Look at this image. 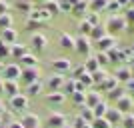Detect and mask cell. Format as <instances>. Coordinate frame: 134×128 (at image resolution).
I'll return each instance as SVG.
<instances>
[{
	"label": "cell",
	"mask_w": 134,
	"mask_h": 128,
	"mask_svg": "<svg viewBox=\"0 0 134 128\" xmlns=\"http://www.w3.org/2000/svg\"><path fill=\"white\" fill-rule=\"evenodd\" d=\"M114 108H118L122 114H126V112H132V108H134V98H132V96H128V94L120 96V98L116 100V106H114Z\"/></svg>",
	"instance_id": "obj_8"
},
{
	"label": "cell",
	"mask_w": 134,
	"mask_h": 128,
	"mask_svg": "<svg viewBox=\"0 0 134 128\" xmlns=\"http://www.w3.org/2000/svg\"><path fill=\"white\" fill-rule=\"evenodd\" d=\"M18 64L20 66H38V58H36V54H30V52H26V54L22 56V58H18Z\"/></svg>",
	"instance_id": "obj_22"
},
{
	"label": "cell",
	"mask_w": 134,
	"mask_h": 128,
	"mask_svg": "<svg viewBox=\"0 0 134 128\" xmlns=\"http://www.w3.org/2000/svg\"><path fill=\"white\" fill-rule=\"evenodd\" d=\"M32 2H38V4H44V2H48V0H32Z\"/></svg>",
	"instance_id": "obj_55"
},
{
	"label": "cell",
	"mask_w": 134,
	"mask_h": 128,
	"mask_svg": "<svg viewBox=\"0 0 134 128\" xmlns=\"http://www.w3.org/2000/svg\"><path fill=\"white\" fill-rule=\"evenodd\" d=\"M92 110H94V116H104V114H106V110H108V102H106V100L98 102Z\"/></svg>",
	"instance_id": "obj_38"
},
{
	"label": "cell",
	"mask_w": 134,
	"mask_h": 128,
	"mask_svg": "<svg viewBox=\"0 0 134 128\" xmlns=\"http://www.w3.org/2000/svg\"><path fill=\"white\" fill-rule=\"evenodd\" d=\"M0 128H8V126H6V124H0Z\"/></svg>",
	"instance_id": "obj_57"
},
{
	"label": "cell",
	"mask_w": 134,
	"mask_h": 128,
	"mask_svg": "<svg viewBox=\"0 0 134 128\" xmlns=\"http://www.w3.org/2000/svg\"><path fill=\"white\" fill-rule=\"evenodd\" d=\"M20 122H22V126H24V128H40V118L36 116V114H32V112L24 114Z\"/></svg>",
	"instance_id": "obj_16"
},
{
	"label": "cell",
	"mask_w": 134,
	"mask_h": 128,
	"mask_svg": "<svg viewBox=\"0 0 134 128\" xmlns=\"http://www.w3.org/2000/svg\"><path fill=\"white\" fill-rule=\"evenodd\" d=\"M0 94H4V80L0 78Z\"/></svg>",
	"instance_id": "obj_52"
},
{
	"label": "cell",
	"mask_w": 134,
	"mask_h": 128,
	"mask_svg": "<svg viewBox=\"0 0 134 128\" xmlns=\"http://www.w3.org/2000/svg\"><path fill=\"white\" fill-rule=\"evenodd\" d=\"M78 90V82H76V78H66L64 80V86H62V92L66 96H70L72 92H76Z\"/></svg>",
	"instance_id": "obj_24"
},
{
	"label": "cell",
	"mask_w": 134,
	"mask_h": 128,
	"mask_svg": "<svg viewBox=\"0 0 134 128\" xmlns=\"http://www.w3.org/2000/svg\"><path fill=\"white\" fill-rule=\"evenodd\" d=\"M88 12H90L88 0H78V2L72 6V14H74V16H86Z\"/></svg>",
	"instance_id": "obj_18"
},
{
	"label": "cell",
	"mask_w": 134,
	"mask_h": 128,
	"mask_svg": "<svg viewBox=\"0 0 134 128\" xmlns=\"http://www.w3.org/2000/svg\"><path fill=\"white\" fill-rule=\"evenodd\" d=\"M130 6H134V0H130Z\"/></svg>",
	"instance_id": "obj_59"
},
{
	"label": "cell",
	"mask_w": 134,
	"mask_h": 128,
	"mask_svg": "<svg viewBox=\"0 0 134 128\" xmlns=\"http://www.w3.org/2000/svg\"><path fill=\"white\" fill-rule=\"evenodd\" d=\"M50 68L56 74H66L72 70V62H70V58H54L50 62Z\"/></svg>",
	"instance_id": "obj_4"
},
{
	"label": "cell",
	"mask_w": 134,
	"mask_h": 128,
	"mask_svg": "<svg viewBox=\"0 0 134 128\" xmlns=\"http://www.w3.org/2000/svg\"><path fill=\"white\" fill-rule=\"evenodd\" d=\"M84 20L88 24H92V26H98V24H100V16H98L96 12H88V14L84 16Z\"/></svg>",
	"instance_id": "obj_41"
},
{
	"label": "cell",
	"mask_w": 134,
	"mask_h": 128,
	"mask_svg": "<svg viewBox=\"0 0 134 128\" xmlns=\"http://www.w3.org/2000/svg\"><path fill=\"white\" fill-rule=\"evenodd\" d=\"M12 22H14V18L10 16V12H8V14H2V16H0V30L12 28Z\"/></svg>",
	"instance_id": "obj_39"
},
{
	"label": "cell",
	"mask_w": 134,
	"mask_h": 128,
	"mask_svg": "<svg viewBox=\"0 0 134 128\" xmlns=\"http://www.w3.org/2000/svg\"><path fill=\"white\" fill-rule=\"evenodd\" d=\"M122 128H134V114L132 112H126V114H124L122 116Z\"/></svg>",
	"instance_id": "obj_40"
},
{
	"label": "cell",
	"mask_w": 134,
	"mask_h": 128,
	"mask_svg": "<svg viewBox=\"0 0 134 128\" xmlns=\"http://www.w3.org/2000/svg\"><path fill=\"white\" fill-rule=\"evenodd\" d=\"M4 110H6V108H4V104H2V100H0V114H2Z\"/></svg>",
	"instance_id": "obj_54"
},
{
	"label": "cell",
	"mask_w": 134,
	"mask_h": 128,
	"mask_svg": "<svg viewBox=\"0 0 134 128\" xmlns=\"http://www.w3.org/2000/svg\"><path fill=\"white\" fill-rule=\"evenodd\" d=\"M18 38V32L14 30V28H4V30H0V40L4 42V44H14Z\"/></svg>",
	"instance_id": "obj_14"
},
{
	"label": "cell",
	"mask_w": 134,
	"mask_h": 128,
	"mask_svg": "<svg viewBox=\"0 0 134 128\" xmlns=\"http://www.w3.org/2000/svg\"><path fill=\"white\" fill-rule=\"evenodd\" d=\"M94 44H96V48H98L100 52H108L110 48H114V46H116V38H114L112 34H106L104 38H100L98 42H94Z\"/></svg>",
	"instance_id": "obj_12"
},
{
	"label": "cell",
	"mask_w": 134,
	"mask_h": 128,
	"mask_svg": "<svg viewBox=\"0 0 134 128\" xmlns=\"http://www.w3.org/2000/svg\"><path fill=\"white\" fill-rule=\"evenodd\" d=\"M8 12H10V2L0 0V16H2V14H8Z\"/></svg>",
	"instance_id": "obj_48"
},
{
	"label": "cell",
	"mask_w": 134,
	"mask_h": 128,
	"mask_svg": "<svg viewBox=\"0 0 134 128\" xmlns=\"http://www.w3.org/2000/svg\"><path fill=\"white\" fill-rule=\"evenodd\" d=\"M10 106H12V110H14V112H24L28 108V96H24V94L12 96V98H10Z\"/></svg>",
	"instance_id": "obj_9"
},
{
	"label": "cell",
	"mask_w": 134,
	"mask_h": 128,
	"mask_svg": "<svg viewBox=\"0 0 134 128\" xmlns=\"http://www.w3.org/2000/svg\"><path fill=\"white\" fill-rule=\"evenodd\" d=\"M92 28H94V26H92V24H88L86 20H82V22H80V32H82V34H86V36H88V34L92 32Z\"/></svg>",
	"instance_id": "obj_46"
},
{
	"label": "cell",
	"mask_w": 134,
	"mask_h": 128,
	"mask_svg": "<svg viewBox=\"0 0 134 128\" xmlns=\"http://www.w3.org/2000/svg\"><path fill=\"white\" fill-rule=\"evenodd\" d=\"M118 4H120V8H128L130 6V0H116Z\"/></svg>",
	"instance_id": "obj_51"
},
{
	"label": "cell",
	"mask_w": 134,
	"mask_h": 128,
	"mask_svg": "<svg viewBox=\"0 0 134 128\" xmlns=\"http://www.w3.org/2000/svg\"><path fill=\"white\" fill-rule=\"evenodd\" d=\"M130 48H132V52H134V44H132V46H130Z\"/></svg>",
	"instance_id": "obj_60"
},
{
	"label": "cell",
	"mask_w": 134,
	"mask_h": 128,
	"mask_svg": "<svg viewBox=\"0 0 134 128\" xmlns=\"http://www.w3.org/2000/svg\"><path fill=\"white\" fill-rule=\"evenodd\" d=\"M84 68H86V72H96V70H98V68H100V64H98V60H96L94 56H88V58H86V62H84Z\"/></svg>",
	"instance_id": "obj_30"
},
{
	"label": "cell",
	"mask_w": 134,
	"mask_h": 128,
	"mask_svg": "<svg viewBox=\"0 0 134 128\" xmlns=\"http://www.w3.org/2000/svg\"><path fill=\"white\" fill-rule=\"evenodd\" d=\"M124 94H126V90H124V86H122V84H118L116 88L108 90V98H110V100H114V102H116L118 98H120V96H124Z\"/></svg>",
	"instance_id": "obj_31"
},
{
	"label": "cell",
	"mask_w": 134,
	"mask_h": 128,
	"mask_svg": "<svg viewBox=\"0 0 134 128\" xmlns=\"http://www.w3.org/2000/svg\"><path fill=\"white\" fill-rule=\"evenodd\" d=\"M90 124H92V128H112V124L108 122L104 116H96Z\"/></svg>",
	"instance_id": "obj_35"
},
{
	"label": "cell",
	"mask_w": 134,
	"mask_h": 128,
	"mask_svg": "<svg viewBox=\"0 0 134 128\" xmlns=\"http://www.w3.org/2000/svg\"><path fill=\"white\" fill-rule=\"evenodd\" d=\"M64 124H66V116L62 112H52L48 116V120H46V126L48 128H62Z\"/></svg>",
	"instance_id": "obj_11"
},
{
	"label": "cell",
	"mask_w": 134,
	"mask_h": 128,
	"mask_svg": "<svg viewBox=\"0 0 134 128\" xmlns=\"http://www.w3.org/2000/svg\"><path fill=\"white\" fill-rule=\"evenodd\" d=\"M30 46H32L36 52H44L46 46H48V38H46L42 32H34L30 36Z\"/></svg>",
	"instance_id": "obj_6"
},
{
	"label": "cell",
	"mask_w": 134,
	"mask_h": 128,
	"mask_svg": "<svg viewBox=\"0 0 134 128\" xmlns=\"http://www.w3.org/2000/svg\"><path fill=\"white\" fill-rule=\"evenodd\" d=\"M78 116L80 118H82V120H84V122H92V120H94V110H92V108H88V106H84V108H82V110H80V114H78Z\"/></svg>",
	"instance_id": "obj_32"
},
{
	"label": "cell",
	"mask_w": 134,
	"mask_h": 128,
	"mask_svg": "<svg viewBox=\"0 0 134 128\" xmlns=\"http://www.w3.org/2000/svg\"><path fill=\"white\" fill-rule=\"evenodd\" d=\"M98 102H102V94L98 92V90H92V92H86V104L88 108H94Z\"/></svg>",
	"instance_id": "obj_19"
},
{
	"label": "cell",
	"mask_w": 134,
	"mask_h": 128,
	"mask_svg": "<svg viewBox=\"0 0 134 128\" xmlns=\"http://www.w3.org/2000/svg\"><path fill=\"white\" fill-rule=\"evenodd\" d=\"M22 74V66L20 64H4L0 70V78L2 80H20Z\"/></svg>",
	"instance_id": "obj_3"
},
{
	"label": "cell",
	"mask_w": 134,
	"mask_h": 128,
	"mask_svg": "<svg viewBox=\"0 0 134 128\" xmlns=\"http://www.w3.org/2000/svg\"><path fill=\"white\" fill-rule=\"evenodd\" d=\"M20 94V86H18L16 80H4V96L12 98V96Z\"/></svg>",
	"instance_id": "obj_17"
},
{
	"label": "cell",
	"mask_w": 134,
	"mask_h": 128,
	"mask_svg": "<svg viewBox=\"0 0 134 128\" xmlns=\"http://www.w3.org/2000/svg\"><path fill=\"white\" fill-rule=\"evenodd\" d=\"M72 72H74V76L78 78V76H82V74H84V72H86V68H84V64H82V66H78V68H74Z\"/></svg>",
	"instance_id": "obj_49"
},
{
	"label": "cell",
	"mask_w": 134,
	"mask_h": 128,
	"mask_svg": "<svg viewBox=\"0 0 134 128\" xmlns=\"http://www.w3.org/2000/svg\"><path fill=\"white\" fill-rule=\"evenodd\" d=\"M46 22H38V20H30L28 18L26 20V30H30V32H36V30H40V28H44Z\"/></svg>",
	"instance_id": "obj_37"
},
{
	"label": "cell",
	"mask_w": 134,
	"mask_h": 128,
	"mask_svg": "<svg viewBox=\"0 0 134 128\" xmlns=\"http://www.w3.org/2000/svg\"><path fill=\"white\" fill-rule=\"evenodd\" d=\"M106 34H108V32H106V28L98 24V26H94V28H92V32H90L88 36H90V40H94V42H98V40H100V38H104Z\"/></svg>",
	"instance_id": "obj_29"
},
{
	"label": "cell",
	"mask_w": 134,
	"mask_h": 128,
	"mask_svg": "<svg viewBox=\"0 0 134 128\" xmlns=\"http://www.w3.org/2000/svg\"><path fill=\"white\" fill-rule=\"evenodd\" d=\"M76 80H78V82L82 84L84 88H90V86L94 84V80H92V74H90V72H84L82 76H78V78H76Z\"/></svg>",
	"instance_id": "obj_36"
},
{
	"label": "cell",
	"mask_w": 134,
	"mask_h": 128,
	"mask_svg": "<svg viewBox=\"0 0 134 128\" xmlns=\"http://www.w3.org/2000/svg\"><path fill=\"white\" fill-rule=\"evenodd\" d=\"M128 28V22H126V18L120 16V14H110L106 22V32L108 34H118V32H124Z\"/></svg>",
	"instance_id": "obj_1"
},
{
	"label": "cell",
	"mask_w": 134,
	"mask_h": 128,
	"mask_svg": "<svg viewBox=\"0 0 134 128\" xmlns=\"http://www.w3.org/2000/svg\"><path fill=\"white\" fill-rule=\"evenodd\" d=\"M70 96H72V102H74L76 106H78V104H80V106L86 104V94H84V90H76V92H72Z\"/></svg>",
	"instance_id": "obj_34"
},
{
	"label": "cell",
	"mask_w": 134,
	"mask_h": 128,
	"mask_svg": "<svg viewBox=\"0 0 134 128\" xmlns=\"http://www.w3.org/2000/svg\"><path fill=\"white\" fill-rule=\"evenodd\" d=\"M118 84H120V82H118V78H116V76H108L102 84H98V92H100V90H106V92H108V90L116 88Z\"/></svg>",
	"instance_id": "obj_28"
},
{
	"label": "cell",
	"mask_w": 134,
	"mask_h": 128,
	"mask_svg": "<svg viewBox=\"0 0 134 128\" xmlns=\"http://www.w3.org/2000/svg\"><path fill=\"white\" fill-rule=\"evenodd\" d=\"M28 52V48L24 44H18V42H14V44H10V56H14V58H22L24 54Z\"/></svg>",
	"instance_id": "obj_25"
},
{
	"label": "cell",
	"mask_w": 134,
	"mask_h": 128,
	"mask_svg": "<svg viewBox=\"0 0 134 128\" xmlns=\"http://www.w3.org/2000/svg\"><path fill=\"white\" fill-rule=\"evenodd\" d=\"M124 90H126V94H128V96H132V98H134V78L126 80V84H124Z\"/></svg>",
	"instance_id": "obj_45"
},
{
	"label": "cell",
	"mask_w": 134,
	"mask_h": 128,
	"mask_svg": "<svg viewBox=\"0 0 134 128\" xmlns=\"http://www.w3.org/2000/svg\"><path fill=\"white\" fill-rule=\"evenodd\" d=\"M76 48L74 50L78 52V54L82 56H92V40H90V36H86V34H80V36H76Z\"/></svg>",
	"instance_id": "obj_2"
},
{
	"label": "cell",
	"mask_w": 134,
	"mask_h": 128,
	"mask_svg": "<svg viewBox=\"0 0 134 128\" xmlns=\"http://www.w3.org/2000/svg\"><path fill=\"white\" fill-rule=\"evenodd\" d=\"M66 102V94L62 92V90H58V92H50V94L46 96V104L52 106V108H58V106H62Z\"/></svg>",
	"instance_id": "obj_10"
},
{
	"label": "cell",
	"mask_w": 134,
	"mask_h": 128,
	"mask_svg": "<svg viewBox=\"0 0 134 128\" xmlns=\"http://www.w3.org/2000/svg\"><path fill=\"white\" fill-rule=\"evenodd\" d=\"M44 90V82H40V80H36V82H30L26 88V94L28 96H38L40 92Z\"/></svg>",
	"instance_id": "obj_26"
},
{
	"label": "cell",
	"mask_w": 134,
	"mask_h": 128,
	"mask_svg": "<svg viewBox=\"0 0 134 128\" xmlns=\"http://www.w3.org/2000/svg\"><path fill=\"white\" fill-rule=\"evenodd\" d=\"M64 80H66V78H64V74H52L50 78H48V80H46V88L50 90V92H58V90H62V86H64Z\"/></svg>",
	"instance_id": "obj_7"
},
{
	"label": "cell",
	"mask_w": 134,
	"mask_h": 128,
	"mask_svg": "<svg viewBox=\"0 0 134 128\" xmlns=\"http://www.w3.org/2000/svg\"><path fill=\"white\" fill-rule=\"evenodd\" d=\"M122 116H124V114L118 110V108H114V106H108L106 114H104V118H106V120L112 124V126H114V124H120V122H122Z\"/></svg>",
	"instance_id": "obj_13"
},
{
	"label": "cell",
	"mask_w": 134,
	"mask_h": 128,
	"mask_svg": "<svg viewBox=\"0 0 134 128\" xmlns=\"http://www.w3.org/2000/svg\"><path fill=\"white\" fill-rule=\"evenodd\" d=\"M124 10H126V14H124L126 22H128V24H134V6H128V8H124Z\"/></svg>",
	"instance_id": "obj_44"
},
{
	"label": "cell",
	"mask_w": 134,
	"mask_h": 128,
	"mask_svg": "<svg viewBox=\"0 0 134 128\" xmlns=\"http://www.w3.org/2000/svg\"><path fill=\"white\" fill-rule=\"evenodd\" d=\"M58 44H60L64 50H74V48H76V40H74V36H70L68 32H62L60 38H58Z\"/></svg>",
	"instance_id": "obj_15"
},
{
	"label": "cell",
	"mask_w": 134,
	"mask_h": 128,
	"mask_svg": "<svg viewBox=\"0 0 134 128\" xmlns=\"http://www.w3.org/2000/svg\"><path fill=\"white\" fill-rule=\"evenodd\" d=\"M14 10H18L20 14H30L32 10V2H28V0H14Z\"/></svg>",
	"instance_id": "obj_23"
},
{
	"label": "cell",
	"mask_w": 134,
	"mask_h": 128,
	"mask_svg": "<svg viewBox=\"0 0 134 128\" xmlns=\"http://www.w3.org/2000/svg\"><path fill=\"white\" fill-rule=\"evenodd\" d=\"M106 10L110 12V14H118L122 8H120V4H118L116 0H110V2H108V6H106Z\"/></svg>",
	"instance_id": "obj_43"
},
{
	"label": "cell",
	"mask_w": 134,
	"mask_h": 128,
	"mask_svg": "<svg viewBox=\"0 0 134 128\" xmlns=\"http://www.w3.org/2000/svg\"><path fill=\"white\" fill-rule=\"evenodd\" d=\"M114 76L118 78V82H126V80H130V78H132L130 66H128V64H126V66H120V68L116 70V74H114Z\"/></svg>",
	"instance_id": "obj_27"
},
{
	"label": "cell",
	"mask_w": 134,
	"mask_h": 128,
	"mask_svg": "<svg viewBox=\"0 0 134 128\" xmlns=\"http://www.w3.org/2000/svg\"><path fill=\"white\" fill-rule=\"evenodd\" d=\"M0 124H2V122H0Z\"/></svg>",
	"instance_id": "obj_62"
},
{
	"label": "cell",
	"mask_w": 134,
	"mask_h": 128,
	"mask_svg": "<svg viewBox=\"0 0 134 128\" xmlns=\"http://www.w3.org/2000/svg\"><path fill=\"white\" fill-rule=\"evenodd\" d=\"M108 2L110 0H88V8H90V12H102V10H106V6H108Z\"/></svg>",
	"instance_id": "obj_21"
},
{
	"label": "cell",
	"mask_w": 134,
	"mask_h": 128,
	"mask_svg": "<svg viewBox=\"0 0 134 128\" xmlns=\"http://www.w3.org/2000/svg\"><path fill=\"white\" fill-rule=\"evenodd\" d=\"M2 66H4V64H2V60H0V70H2Z\"/></svg>",
	"instance_id": "obj_58"
},
{
	"label": "cell",
	"mask_w": 134,
	"mask_h": 128,
	"mask_svg": "<svg viewBox=\"0 0 134 128\" xmlns=\"http://www.w3.org/2000/svg\"><path fill=\"white\" fill-rule=\"evenodd\" d=\"M58 4H60V12H72V4L68 0H58Z\"/></svg>",
	"instance_id": "obj_47"
},
{
	"label": "cell",
	"mask_w": 134,
	"mask_h": 128,
	"mask_svg": "<svg viewBox=\"0 0 134 128\" xmlns=\"http://www.w3.org/2000/svg\"><path fill=\"white\" fill-rule=\"evenodd\" d=\"M42 8H44V10L48 12L52 18L60 14V4H58V0H48V2H44V4H42Z\"/></svg>",
	"instance_id": "obj_20"
},
{
	"label": "cell",
	"mask_w": 134,
	"mask_h": 128,
	"mask_svg": "<svg viewBox=\"0 0 134 128\" xmlns=\"http://www.w3.org/2000/svg\"><path fill=\"white\" fill-rule=\"evenodd\" d=\"M62 128H72V124H64V126H62Z\"/></svg>",
	"instance_id": "obj_56"
},
{
	"label": "cell",
	"mask_w": 134,
	"mask_h": 128,
	"mask_svg": "<svg viewBox=\"0 0 134 128\" xmlns=\"http://www.w3.org/2000/svg\"><path fill=\"white\" fill-rule=\"evenodd\" d=\"M40 68L38 66H26L22 68V74H20V80H24L26 84L30 82H36V80H40Z\"/></svg>",
	"instance_id": "obj_5"
},
{
	"label": "cell",
	"mask_w": 134,
	"mask_h": 128,
	"mask_svg": "<svg viewBox=\"0 0 134 128\" xmlns=\"http://www.w3.org/2000/svg\"><path fill=\"white\" fill-rule=\"evenodd\" d=\"M106 78H108V72H106V70H102V68H98L96 72H92V80H94L96 86H98V84H102Z\"/></svg>",
	"instance_id": "obj_33"
},
{
	"label": "cell",
	"mask_w": 134,
	"mask_h": 128,
	"mask_svg": "<svg viewBox=\"0 0 134 128\" xmlns=\"http://www.w3.org/2000/svg\"><path fill=\"white\" fill-rule=\"evenodd\" d=\"M126 64H128V66H134V54H132V56H130V60H128V62H126Z\"/></svg>",
	"instance_id": "obj_53"
},
{
	"label": "cell",
	"mask_w": 134,
	"mask_h": 128,
	"mask_svg": "<svg viewBox=\"0 0 134 128\" xmlns=\"http://www.w3.org/2000/svg\"><path fill=\"white\" fill-rule=\"evenodd\" d=\"M8 128H24V126H22V122H20V120H12V122L8 124Z\"/></svg>",
	"instance_id": "obj_50"
},
{
	"label": "cell",
	"mask_w": 134,
	"mask_h": 128,
	"mask_svg": "<svg viewBox=\"0 0 134 128\" xmlns=\"http://www.w3.org/2000/svg\"><path fill=\"white\" fill-rule=\"evenodd\" d=\"M28 2H32V0H28Z\"/></svg>",
	"instance_id": "obj_61"
},
{
	"label": "cell",
	"mask_w": 134,
	"mask_h": 128,
	"mask_svg": "<svg viewBox=\"0 0 134 128\" xmlns=\"http://www.w3.org/2000/svg\"><path fill=\"white\" fill-rule=\"evenodd\" d=\"M94 58L98 60V64H100V66H104V64H110V60H108V54H106V52H100V50H98V52L94 54Z\"/></svg>",
	"instance_id": "obj_42"
}]
</instances>
